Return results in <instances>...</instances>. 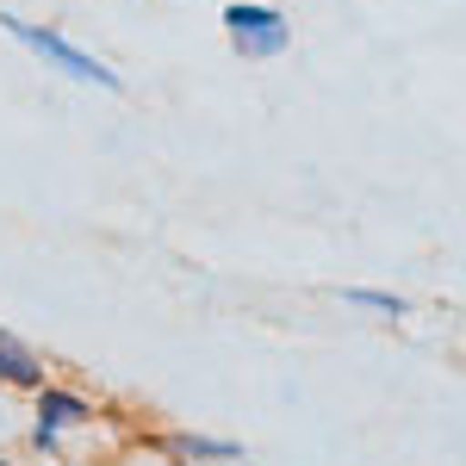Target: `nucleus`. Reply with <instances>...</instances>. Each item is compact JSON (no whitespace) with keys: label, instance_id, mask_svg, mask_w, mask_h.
I'll return each instance as SVG.
<instances>
[{"label":"nucleus","instance_id":"2","mask_svg":"<svg viewBox=\"0 0 466 466\" xmlns=\"http://www.w3.org/2000/svg\"><path fill=\"white\" fill-rule=\"evenodd\" d=\"M224 32H230V50L243 63H274L292 44V25L280 6H261V0H230L224 6Z\"/></svg>","mask_w":466,"mask_h":466},{"label":"nucleus","instance_id":"7","mask_svg":"<svg viewBox=\"0 0 466 466\" xmlns=\"http://www.w3.org/2000/svg\"><path fill=\"white\" fill-rule=\"evenodd\" d=\"M32 448H37V454H63V435H50V430H32Z\"/></svg>","mask_w":466,"mask_h":466},{"label":"nucleus","instance_id":"8","mask_svg":"<svg viewBox=\"0 0 466 466\" xmlns=\"http://www.w3.org/2000/svg\"><path fill=\"white\" fill-rule=\"evenodd\" d=\"M0 466H13V461H6V454H0Z\"/></svg>","mask_w":466,"mask_h":466},{"label":"nucleus","instance_id":"6","mask_svg":"<svg viewBox=\"0 0 466 466\" xmlns=\"http://www.w3.org/2000/svg\"><path fill=\"white\" fill-rule=\"evenodd\" d=\"M342 305H360V311H380V318H404L410 305L398 292H380V287H342Z\"/></svg>","mask_w":466,"mask_h":466},{"label":"nucleus","instance_id":"4","mask_svg":"<svg viewBox=\"0 0 466 466\" xmlns=\"http://www.w3.org/2000/svg\"><path fill=\"white\" fill-rule=\"evenodd\" d=\"M0 386H19V392H37V386H50V373H44V355H37L32 342H19L6 323H0Z\"/></svg>","mask_w":466,"mask_h":466},{"label":"nucleus","instance_id":"5","mask_svg":"<svg viewBox=\"0 0 466 466\" xmlns=\"http://www.w3.org/2000/svg\"><path fill=\"white\" fill-rule=\"evenodd\" d=\"M81 423H94V404L81 392H69V386H37V423L32 430L63 435V430H81Z\"/></svg>","mask_w":466,"mask_h":466},{"label":"nucleus","instance_id":"3","mask_svg":"<svg viewBox=\"0 0 466 466\" xmlns=\"http://www.w3.org/2000/svg\"><path fill=\"white\" fill-rule=\"evenodd\" d=\"M168 448V461H180V466H243L249 454H243V441H224V435H168L162 441Z\"/></svg>","mask_w":466,"mask_h":466},{"label":"nucleus","instance_id":"1","mask_svg":"<svg viewBox=\"0 0 466 466\" xmlns=\"http://www.w3.org/2000/svg\"><path fill=\"white\" fill-rule=\"evenodd\" d=\"M0 32L13 37V44H25L37 63H50L56 75H69V81H81V87H100V94H118L125 87V75L106 69L94 50H81V44H69L63 32H50V25H32V19H19V13H0Z\"/></svg>","mask_w":466,"mask_h":466}]
</instances>
